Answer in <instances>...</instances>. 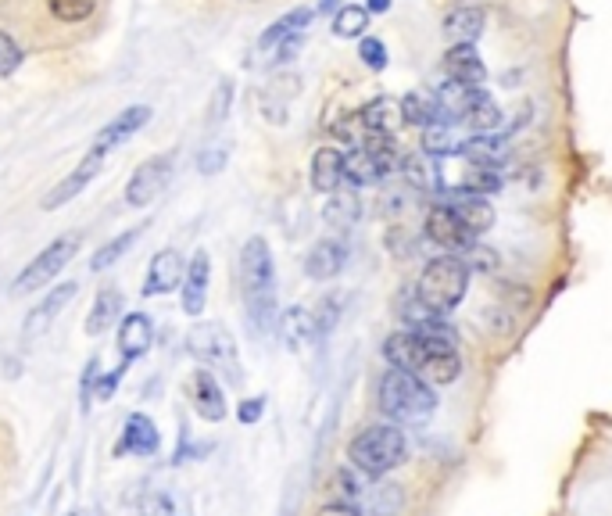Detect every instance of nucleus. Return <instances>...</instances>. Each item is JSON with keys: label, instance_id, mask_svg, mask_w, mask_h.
I'll use <instances>...</instances> for the list:
<instances>
[{"label": "nucleus", "instance_id": "f257e3e1", "mask_svg": "<svg viewBox=\"0 0 612 516\" xmlns=\"http://www.w3.org/2000/svg\"><path fill=\"white\" fill-rule=\"evenodd\" d=\"M240 287H244V305L251 316V327L258 334L280 330V309H276V266L272 251L262 237H251L240 251Z\"/></svg>", "mask_w": 612, "mask_h": 516}, {"label": "nucleus", "instance_id": "f03ea898", "mask_svg": "<svg viewBox=\"0 0 612 516\" xmlns=\"http://www.w3.org/2000/svg\"><path fill=\"white\" fill-rule=\"evenodd\" d=\"M469 291V266L459 255H437L430 258L419 273L416 294L434 316H448L462 305Z\"/></svg>", "mask_w": 612, "mask_h": 516}, {"label": "nucleus", "instance_id": "7ed1b4c3", "mask_svg": "<svg viewBox=\"0 0 612 516\" xmlns=\"http://www.w3.org/2000/svg\"><path fill=\"white\" fill-rule=\"evenodd\" d=\"M348 459H351V466L362 470L366 477H383V473L398 470V466L408 459L405 430H398L394 423H376V427H366L362 434L351 438Z\"/></svg>", "mask_w": 612, "mask_h": 516}, {"label": "nucleus", "instance_id": "20e7f679", "mask_svg": "<svg viewBox=\"0 0 612 516\" xmlns=\"http://www.w3.org/2000/svg\"><path fill=\"white\" fill-rule=\"evenodd\" d=\"M437 409V391L416 373L391 370L380 380V413L394 423H423Z\"/></svg>", "mask_w": 612, "mask_h": 516}, {"label": "nucleus", "instance_id": "39448f33", "mask_svg": "<svg viewBox=\"0 0 612 516\" xmlns=\"http://www.w3.org/2000/svg\"><path fill=\"white\" fill-rule=\"evenodd\" d=\"M190 355H197L208 366H219V370H230L233 380H240V362H237V341L222 323H197L187 334Z\"/></svg>", "mask_w": 612, "mask_h": 516}, {"label": "nucleus", "instance_id": "423d86ee", "mask_svg": "<svg viewBox=\"0 0 612 516\" xmlns=\"http://www.w3.org/2000/svg\"><path fill=\"white\" fill-rule=\"evenodd\" d=\"M79 251V237H58L54 244L40 251V255L29 262L22 273L15 276V294H29V291H40L61 273V269L72 262V255Z\"/></svg>", "mask_w": 612, "mask_h": 516}, {"label": "nucleus", "instance_id": "0eeeda50", "mask_svg": "<svg viewBox=\"0 0 612 516\" xmlns=\"http://www.w3.org/2000/svg\"><path fill=\"white\" fill-rule=\"evenodd\" d=\"M434 348H444V344L426 341V337L416 334V330H394V334L383 341V359H387L391 370L416 373L419 377V370L426 366V359H430Z\"/></svg>", "mask_w": 612, "mask_h": 516}, {"label": "nucleus", "instance_id": "6e6552de", "mask_svg": "<svg viewBox=\"0 0 612 516\" xmlns=\"http://www.w3.org/2000/svg\"><path fill=\"white\" fill-rule=\"evenodd\" d=\"M423 230H426V237H430V241L444 251V255H459L462 258L476 244V237L459 223V219H455V212H451L444 201H437V205L426 212Z\"/></svg>", "mask_w": 612, "mask_h": 516}, {"label": "nucleus", "instance_id": "1a4fd4ad", "mask_svg": "<svg viewBox=\"0 0 612 516\" xmlns=\"http://www.w3.org/2000/svg\"><path fill=\"white\" fill-rule=\"evenodd\" d=\"M169 176H172V155L147 158V162L133 172V180L126 183V205H133V208L151 205V201L165 190Z\"/></svg>", "mask_w": 612, "mask_h": 516}, {"label": "nucleus", "instance_id": "9d476101", "mask_svg": "<svg viewBox=\"0 0 612 516\" xmlns=\"http://www.w3.org/2000/svg\"><path fill=\"white\" fill-rule=\"evenodd\" d=\"M441 201L455 212V219L473 233L476 241L494 226V205L484 198V194H469V190L459 187V190H448Z\"/></svg>", "mask_w": 612, "mask_h": 516}, {"label": "nucleus", "instance_id": "9b49d317", "mask_svg": "<svg viewBox=\"0 0 612 516\" xmlns=\"http://www.w3.org/2000/svg\"><path fill=\"white\" fill-rule=\"evenodd\" d=\"M441 69L448 83H459V86H484L487 79L484 61H480L473 43H451L441 58Z\"/></svg>", "mask_w": 612, "mask_h": 516}, {"label": "nucleus", "instance_id": "f8f14e48", "mask_svg": "<svg viewBox=\"0 0 612 516\" xmlns=\"http://www.w3.org/2000/svg\"><path fill=\"white\" fill-rule=\"evenodd\" d=\"M348 266V244L337 241V237H323V241H315L305 255V273L319 284L340 276V269Z\"/></svg>", "mask_w": 612, "mask_h": 516}, {"label": "nucleus", "instance_id": "ddd939ff", "mask_svg": "<svg viewBox=\"0 0 612 516\" xmlns=\"http://www.w3.org/2000/svg\"><path fill=\"white\" fill-rule=\"evenodd\" d=\"M147 119H151V108H147V104H133V108H126V112L111 115L108 126L97 133L94 151H111V147H119L122 140H129L133 133H140V129L147 126Z\"/></svg>", "mask_w": 612, "mask_h": 516}, {"label": "nucleus", "instance_id": "4468645a", "mask_svg": "<svg viewBox=\"0 0 612 516\" xmlns=\"http://www.w3.org/2000/svg\"><path fill=\"white\" fill-rule=\"evenodd\" d=\"M76 291L79 287L76 284H58L54 287L47 298L36 305L33 312H29V319H26V327H22V334H26V341H36V337H43L47 330H51V323L58 319V312L65 309L68 301L76 298Z\"/></svg>", "mask_w": 612, "mask_h": 516}, {"label": "nucleus", "instance_id": "2eb2a0df", "mask_svg": "<svg viewBox=\"0 0 612 516\" xmlns=\"http://www.w3.org/2000/svg\"><path fill=\"white\" fill-rule=\"evenodd\" d=\"M459 122L469 129V137H487V133H494V129L502 126V108H498V101L480 86V90H473V97H469L466 112L459 115Z\"/></svg>", "mask_w": 612, "mask_h": 516}, {"label": "nucleus", "instance_id": "dca6fc26", "mask_svg": "<svg viewBox=\"0 0 612 516\" xmlns=\"http://www.w3.org/2000/svg\"><path fill=\"white\" fill-rule=\"evenodd\" d=\"M183 276H187V269H183V258H179L172 248L169 251H158V255L151 258V269H147L144 294H147V298H158V294L176 291V287L183 284Z\"/></svg>", "mask_w": 612, "mask_h": 516}, {"label": "nucleus", "instance_id": "f3484780", "mask_svg": "<svg viewBox=\"0 0 612 516\" xmlns=\"http://www.w3.org/2000/svg\"><path fill=\"white\" fill-rule=\"evenodd\" d=\"M101 169H104V151H90V155H86L83 162H79L76 169H72V176H65V180H61L58 187H54L51 194L43 198V208H61L65 201H72V198L79 194V190H83L86 183L94 180V176H97Z\"/></svg>", "mask_w": 612, "mask_h": 516}, {"label": "nucleus", "instance_id": "a211bd4d", "mask_svg": "<svg viewBox=\"0 0 612 516\" xmlns=\"http://www.w3.org/2000/svg\"><path fill=\"white\" fill-rule=\"evenodd\" d=\"M208 280H212V258H208V251H197L194 262L187 266V276H183V312L187 316H201L204 312Z\"/></svg>", "mask_w": 612, "mask_h": 516}, {"label": "nucleus", "instance_id": "6ab92c4d", "mask_svg": "<svg viewBox=\"0 0 612 516\" xmlns=\"http://www.w3.org/2000/svg\"><path fill=\"white\" fill-rule=\"evenodd\" d=\"M484 26H487V11L480 4H459L441 22L444 36H451L455 43H476V36L484 33Z\"/></svg>", "mask_w": 612, "mask_h": 516}, {"label": "nucleus", "instance_id": "aec40b11", "mask_svg": "<svg viewBox=\"0 0 612 516\" xmlns=\"http://www.w3.org/2000/svg\"><path fill=\"white\" fill-rule=\"evenodd\" d=\"M126 452H133V456H154V452H158V430H154L151 416L133 413L126 420L115 456H126Z\"/></svg>", "mask_w": 612, "mask_h": 516}, {"label": "nucleus", "instance_id": "412c9836", "mask_svg": "<svg viewBox=\"0 0 612 516\" xmlns=\"http://www.w3.org/2000/svg\"><path fill=\"white\" fill-rule=\"evenodd\" d=\"M340 183H344V151L330 144L319 147L312 155V190L333 194V190H340Z\"/></svg>", "mask_w": 612, "mask_h": 516}, {"label": "nucleus", "instance_id": "4be33fe9", "mask_svg": "<svg viewBox=\"0 0 612 516\" xmlns=\"http://www.w3.org/2000/svg\"><path fill=\"white\" fill-rule=\"evenodd\" d=\"M401 122L408 126H437V122H448L444 119V108L437 101V94H426V90H412V94L401 97Z\"/></svg>", "mask_w": 612, "mask_h": 516}, {"label": "nucleus", "instance_id": "5701e85b", "mask_svg": "<svg viewBox=\"0 0 612 516\" xmlns=\"http://www.w3.org/2000/svg\"><path fill=\"white\" fill-rule=\"evenodd\" d=\"M315 316L308 309H301V305H294V309L280 312V337L283 344H287L290 352H301V348H308V344L315 341Z\"/></svg>", "mask_w": 612, "mask_h": 516}, {"label": "nucleus", "instance_id": "b1692460", "mask_svg": "<svg viewBox=\"0 0 612 516\" xmlns=\"http://www.w3.org/2000/svg\"><path fill=\"white\" fill-rule=\"evenodd\" d=\"M194 409H197V416H204V420H212V423H219L222 416H226V395H222L219 380H215L208 370H197V377H194Z\"/></svg>", "mask_w": 612, "mask_h": 516}, {"label": "nucleus", "instance_id": "393cba45", "mask_svg": "<svg viewBox=\"0 0 612 516\" xmlns=\"http://www.w3.org/2000/svg\"><path fill=\"white\" fill-rule=\"evenodd\" d=\"M151 337H154V327H151V319H147L144 312H133V316L122 319L119 348H122V355H126V362L140 359V355L151 348Z\"/></svg>", "mask_w": 612, "mask_h": 516}, {"label": "nucleus", "instance_id": "a878e982", "mask_svg": "<svg viewBox=\"0 0 612 516\" xmlns=\"http://www.w3.org/2000/svg\"><path fill=\"white\" fill-rule=\"evenodd\" d=\"M462 373V359H459V348H434L430 352V359H426V366L419 370V380H426L430 387L437 384H455Z\"/></svg>", "mask_w": 612, "mask_h": 516}, {"label": "nucleus", "instance_id": "bb28decb", "mask_svg": "<svg viewBox=\"0 0 612 516\" xmlns=\"http://www.w3.org/2000/svg\"><path fill=\"white\" fill-rule=\"evenodd\" d=\"M358 215H362V201H358L355 187L333 190L330 201L323 205V219H326V226H333V230H351V226L358 223Z\"/></svg>", "mask_w": 612, "mask_h": 516}, {"label": "nucleus", "instance_id": "cd10ccee", "mask_svg": "<svg viewBox=\"0 0 612 516\" xmlns=\"http://www.w3.org/2000/svg\"><path fill=\"white\" fill-rule=\"evenodd\" d=\"M312 15H315L312 8H294L283 18H276V22L262 33V40H258V51H269V47H280V43L290 40V36H301L308 22H312Z\"/></svg>", "mask_w": 612, "mask_h": 516}, {"label": "nucleus", "instance_id": "c85d7f7f", "mask_svg": "<svg viewBox=\"0 0 612 516\" xmlns=\"http://www.w3.org/2000/svg\"><path fill=\"white\" fill-rule=\"evenodd\" d=\"M401 176L408 180V187L416 190H441V172H437V162L426 151H416V155L401 158Z\"/></svg>", "mask_w": 612, "mask_h": 516}, {"label": "nucleus", "instance_id": "c756f323", "mask_svg": "<svg viewBox=\"0 0 612 516\" xmlns=\"http://www.w3.org/2000/svg\"><path fill=\"white\" fill-rule=\"evenodd\" d=\"M358 119H362V126H366V133H391L398 129L401 122V104H394L391 97H373V101L358 112Z\"/></svg>", "mask_w": 612, "mask_h": 516}, {"label": "nucleus", "instance_id": "7c9ffc66", "mask_svg": "<svg viewBox=\"0 0 612 516\" xmlns=\"http://www.w3.org/2000/svg\"><path fill=\"white\" fill-rule=\"evenodd\" d=\"M466 140L451 129V122H437V126L423 129V151L430 158H448V155H462Z\"/></svg>", "mask_w": 612, "mask_h": 516}, {"label": "nucleus", "instance_id": "2f4dec72", "mask_svg": "<svg viewBox=\"0 0 612 516\" xmlns=\"http://www.w3.org/2000/svg\"><path fill=\"white\" fill-rule=\"evenodd\" d=\"M119 316H122V294L104 287V291L97 294L94 309H90V319H86V334H104Z\"/></svg>", "mask_w": 612, "mask_h": 516}, {"label": "nucleus", "instance_id": "473e14b6", "mask_svg": "<svg viewBox=\"0 0 612 516\" xmlns=\"http://www.w3.org/2000/svg\"><path fill=\"white\" fill-rule=\"evenodd\" d=\"M462 190L491 198V194H498V190H502V172H498V165L469 162V172H466V180H462Z\"/></svg>", "mask_w": 612, "mask_h": 516}, {"label": "nucleus", "instance_id": "72a5a7b5", "mask_svg": "<svg viewBox=\"0 0 612 516\" xmlns=\"http://www.w3.org/2000/svg\"><path fill=\"white\" fill-rule=\"evenodd\" d=\"M369 29V11L362 4H344V8L333 15V33L340 40H355V36H366Z\"/></svg>", "mask_w": 612, "mask_h": 516}, {"label": "nucleus", "instance_id": "f704fd0d", "mask_svg": "<svg viewBox=\"0 0 612 516\" xmlns=\"http://www.w3.org/2000/svg\"><path fill=\"white\" fill-rule=\"evenodd\" d=\"M366 499H369V513L373 516H394L401 509L398 484H373V488H366Z\"/></svg>", "mask_w": 612, "mask_h": 516}, {"label": "nucleus", "instance_id": "c9c22d12", "mask_svg": "<svg viewBox=\"0 0 612 516\" xmlns=\"http://www.w3.org/2000/svg\"><path fill=\"white\" fill-rule=\"evenodd\" d=\"M136 237H140V230H126L122 237H115L111 244H104V248L97 251L94 258H90V269H94V273H101V269L115 266V262H119V258L126 255V251L136 244Z\"/></svg>", "mask_w": 612, "mask_h": 516}, {"label": "nucleus", "instance_id": "e433bc0d", "mask_svg": "<svg viewBox=\"0 0 612 516\" xmlns=\"http://www.w3.org/2000/svg\"><path fill=\"white\" fill-rule=\"evenodd\" d=\"M47 8L58 22H68V26H76V22H86V18L97 11V0H47Z\"/></svg>", "mask_w": 612, "mask_h": 516}, {"label": "nucleus", "instance_id": "4c0bfd02", "mask_svg": "<svg viewBox=\"0 0 612 516\" xmlns=\"http://www.w3.org/2000/svg\"><path fill=\"white\" fill-rule=\"evenodd\" d=\"M333 488H337V495H340L337 502H348V506H358V499H366V484L358 481L351 470L333 473Z\"/></svg>", "mask_w": 612, "mask_h": 516}, {"label": "nucleus", "instance_id": "58836bf2", "mask_svg": "<svg viewBox=\"0 0 612 516\" xmlns=\"http://www.w3.org/2000/svg\"><path fill=\"white\" fill-rule=\"evenodd\" d=\"M462 262L469 266V273H494L498 269V251H491V248H484V244H473V248L462 255Z\"/></svg>", "mask_w": 612, "mask_h": 516}, {"label": "nucleus", "instance_id": "ea45409f", "mask_svg": "<svg viewBox=\"0 0 612 516\" xmlns=\"http://www.w3.org/2000/svg\"><path fill=\"white\" fill-rule=\"evenodd\" d=\"M358 58H362V65H369V69H387V47H383V40H376V36H362Z\"/></svg>", "mask_w": 612, "mask_h": 516}, {"label": "nucleus", "instance_id": "a19ab883", "mask_svg": "<svg viewBox=\"0 0 612 516\" xmlns=\"http://www.w3.org/2000/svg\"><path fill=\"white\" fill-rule=\"evenodd\" d=\"M18 65H22V51H18L8 33H0V76H11Z\"/></svg>", "mask_w": 612, "mask_h": 516}, {"label": "nucleus", "instance_id": "79ce46f5", "mask_svg": "<svg viewBox=\"0 0 612 516\" xmlns=\"http://www.w3.org/2000/svg\"><path fill=\"white\" fill-rule=\"evenodd\" d=\"M226 147H208V151H201L197 155V169L204 172V176H215V172H222L226 169Z\"/></svg>", "mask_w": 612, "mask_h": 516}, {"label": "nucleus", "instance_id": "37998d69", "mask_svg": "<svg viewBox=\"0 0 612 516\" xmlns=\"http://www.w3.org/2000/svg\"><path fill=\"white\" fill-rule=\"evenodd\" d=\"M230 101H233V86H230V83H219L212 108H208V119H212V122H222V119H226V112H230Z\"/></svg>", "mask_w": 612, "mask_h": 516}, {"label": "nucleus", "instance_id": "c03bdc74", "mask_svg": "<svg viewBox=\"0 0 612 516\" xmlns=\"http://www.w3.org/2000/svg\"><path fill=\"white\" fill-rule=\"evenodd\" d=\"M122 373H126V362H122L119 370H111V373H104L101 380H97V387H94V398L97 402H108L115 391H119V380H122Z\"/></svg>", "mask_w": 612, "mask_h": 516}, {"label": "nucleus", "instance_id": "a18cd8bd", "mask_svg": "<svg viewBox=\"0 0 612 516\" xmlns=\"http://www.w3.org/2000/svg\"><path fill=\"white\" fill-rule=\"evenodd\" d=\"M265 413V398H247V402H240L237 409V420L240 423H258Z\"/></svg>", "mask_w": 612, "mask_h": 516}, {"label": "nucleus", "instance_id": "49530a36", "mask_svg": "<svg viewBox=\"0 0 612 516\" xmlns=\"http://www.w3.org/2000/svg\"><path fill=\"white\" fill-rule=\"evenodd\" d=\"M298 51H301V36H290V40H283L280 47H276V58H272V61H276V65H283V61H290Z\"/></svg>", "mask_w": 612, "mask_h": 516}, {"label": "nucleus", "instance_id": "de8ad7c7", "mask_svg": "<svg viewBox=\"0 0 612 516\" xmlns=\"http://www.w3.org/2000/svg\"><path fill=\"white\" fill-rule=\"evenodd\" d=\"M144 516H172L169 499H162V495H151V499L144 502Z\"/></svg>", "mask_w": 612, "mask_h": 516}, {"label": "nucleus", "instance_id": "09e8293b", "mask_svg": "<svg viewBox=\"0 0 612 516\" xmlns=\"http://www.w3.org/2000/svg\"><path fill=\"white\" fill-rule=\"evenodd\" d=\"M315 516H362V509L348 506V502H330V506H323Z\"/></svg>", "mask_w": 612, "mask_h": 516}, {"label": "nucleus", "instance_id": "8fccbe9b", "mask_svg": "<svg viewBox=\"0 0 612 516\" xmlns=\"http://www.w3.org/2000/svg\"><path fill=\"white\" fill-rule=\"evenodd\" d=\"M366 11H369V15H373V11H376V15H380V11H391V0H369Z\"/></svg>", "mask_w": 612, "mask_h": 516}, {"label": "nucleus", "instance_id": "3c124183", "mask_svg": "<svg viewBox=\"0 0 612 516\" xmlns=\"http://www.w3.org/2000/svg\"><path fill=\"white\" fill-rule=\"evenodd\" d=\"M451 4H455V8H459V4H469V0H451Z\"/></svg>", "mask_w": 612, "mask_h": 516}, {"label": "nucleus", "instance_id": "603ef678", "mask_svg": "<svg viewBox=\"0 0 612 516\" xmlns=\"http://www.w3.org/2000/svg\"><path fill=\"white\" fill-rule=\"evenodd\" d=\"M65 516H86V513H65Z\"/></svg>", "mask_w": 612, "mask_h": 516}]
</instances>
